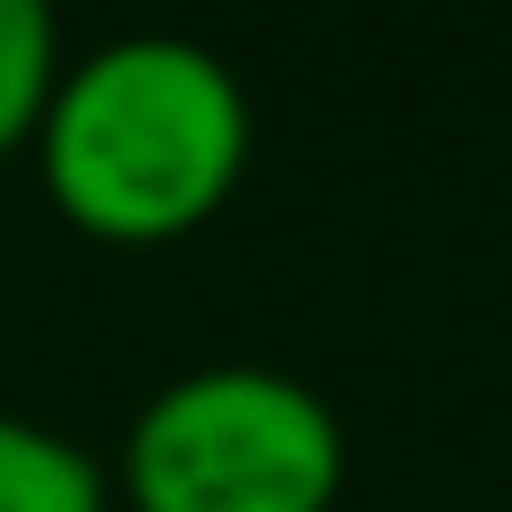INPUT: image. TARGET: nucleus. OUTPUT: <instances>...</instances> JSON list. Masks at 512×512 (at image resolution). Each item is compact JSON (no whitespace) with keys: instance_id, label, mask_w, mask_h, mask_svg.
<instances>
[{"instance_id":"nucleus-1","label":"nucleus","mask_w":512,"mask_h":512,"mask_svg":"<svg viewBox=\"0 0 512 512\" xmlns=\"http://www.w3.org/2000/svg\"><path fill=\"white\" fill-rule=\"evenodd\" d=\"M256 120L231 60L188 35H120L69 60L35 128L43 197L103 248H163L231 205Z\"/></svg>"},{"instance_id":"nucleus-2","label":"nucleus","mask_w":512,"mask_h":512,"mask_svg":"<svg viewBox=\"0 0 512 512\" xmlns=\"http://www.w3.org/2000/svg\"><path fill=\"white\" fill-rule=\"evenodd\" d=\"M342 419L282 367H197L163 384L120 444L128 512H333Z\"/></svg>"},{"instance_id":"nucleus-3","label":"nucleus","mask_w":512,"mask_h":512,"mask_svg":"<svg viewBox=\"0 0 512 512\" xmlns=\"http://www.w3.org/2000/svg\"><path fill=\"white\" fill-rule=\"evenodd\" d=\"M0 512H111V478L60 427L0 410Z\"/></svg>"},{"instance_id":"nucleus-4","label":"nucleus","mask_w":512,"mask_h":512,"mask_svg":"<svg viewBox=\"0 0 512 512\" xmlns=\"http://www.w3.org/2000/svg\"><path fill=\"white\" fill-rule=\"evenodd\" d=\"M60 69H69L60 60V18L43 0H0V163L18 146H35Z\"/></svg>"}]
</instances>
